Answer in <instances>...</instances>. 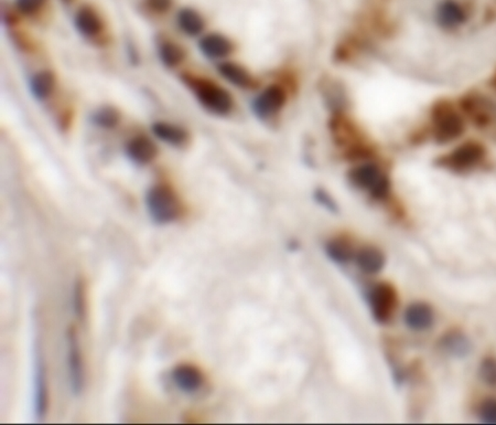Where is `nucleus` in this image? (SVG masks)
I'll use <instances>...</instances> for the list:
<instances>
[{
	"label": "nucleus",
	"instance_id": "nucleus-1",
	"mask_svg": "<svg viewBox=\"0 0 496 425\" xmlns=\"http://www.w3.org/2000/svg\"><path fill=\"white\" fill-rule=\"evenodd\" d=\"M181 79L197 97L202 107L211 114L226 116L234 109V100L230 92L213 81L191 76L189 73H184Z\"/></svg>",
	"mask_w": 496,
	"mask_h": 425
},
{
	"label": "nucleus",
	"instance_id": "nucleus-2",
	"mask_svg": "<svg viewBox=\"0 0 496 425\" xmlns=\"http://www.w3.org/2000/svg\"><path fill=\"white\" fill-rule=\"evenodd\" d=\"M330 130L336 145L347 149L351 159H366L372 155L371 148L365 143L363 135L349 117L336 112L331 117Z\"/></svg>",
	"mask_w": 496,
	"mask_h": 425
},
{
	"label": "nucleus",
	"instance_id": "nucleus-3",
	"mask_svg": "<svg viewBox=\"0 0 496 425\" xmlns=\"http://www.w3.org/2000/svg\"><path fill=\"white\" fill-rule=\"evenodd\" d=\"M146 207L157 224H169L181 215L182 205L176 192L167 184H156L146 194Z\"/></svg>",
	"mask_w": 496,
	"mask_h": 425
},
{
	"label": "nucleus",
	"instance_id": "nucleus-4",
	"mask_svg": "<svg viewBox=\"0 0 496 425\" xmlns=\"http://www.w3.org/2000/svg\"><path fill=\"white\" fill-rule=\"evenodd\" d=\"M347 178L355 188L368 192L373 199L382 201L390 196V178L378 163H359L349 171Z\"/></svg>",
	"mask_w": 496,
	"mask_h": 425
},
{
	"label": "nucleus",
	"instance_id": "nucleus-5",
	"mask_svg": "<svg viewBox=\"0 0 496 425\" xmlns=\"http://www.w3.org/2000/svg\"><path fill=\"white\" fill-rule=\"evenodd\" d=\"M47 369L39 339L34 345V413L38 422H42L48 412Z\"/></svg>",
	"mask_w": 496,
	"mask_h": 425
},
{
	"label": "nucleus",
	"instance_id": "nucleus-6",
	"mask_svg": "<svg viewBox=\"0 0 496 425\" xmlns=\"http://www.w3.org/2000/svg\"><path fill=\"white\" fill-rule=\"evenodd\" d=\"M67 369L71 390L75 397H78L85 389V366L81 351L78 335L74 327H70L67 332Z\"/></svg>",
	"mask_w": 496,
	"mask_h": 425
},
{
	"label": "nucleus",
	"instance_id": "nucleus-7",
	"mask_svg": "<svg viewBox=\"0 0 496 425\" xmlns=\"http://www.w3.org/2000/svg\"><path fill=\"white\" fill-rule=\"evenodd\" d=\"M434 136L440 143L455 140L464 130L462 119L453 111L447 102H441L432 111Z\"/></svg>",
	"mask_w": 496,
	"mask_h": 425
},
{
	"label": "nucleus",
	"instance_id": "nucleus-8",
	"mask_svg": "<svg viewBox=\"0 0 496 425\" xmlns=\"http://www.w3.org/2000/svg\"><path fill=\"white\" fill-rule=\"evenodd\" d=\"M287 93L284 86L272 84L261 92L252 103L254 114L261 121L275 119L284 109Z\"/></svg>",
	"mask_w": 496,
	"mask_h": 425
},
{
	"label": "nucleus",
	"instance_id": "nucleus-9",
	"mask_svg": "<svg viewBox=\"0 0 496 425\" xmlns=\"http://www.w3.org/2000/svg\"><path fill=\"white\" fill-rule=\"evenodd\" d=\"M368 303L375 321L380 324L387 323L393 316L397 304L396 290L390 284L380 283L371 290Z\"/></svg>",
	"mask_w": 496,
	"mask_h": 425
},
{
	"label": "nucleus",
	"instance_id": "nucleus-10",
	"mask_svg": "<svg viewBox=\"0 0 496 425\" xmlns=\"http://www.w3.org/2000/svg\"><path fill=\"white\" fill-rule=\"evenodd\" d=\"M484 157V148L474 142L463 144L439 161L442 166L455 171H464L476 167Z\"/></svg>",
	"mask_w": 496,
	"mask_h": 425
},
{
	"label": "nucleus",
	"instance_id": "nucleus-11",
	"mask_svg": "<svg viewBox=\"0 0 496 425\" xmlns=\"http://www.w3.org/2000/svg\"><path fill=\"white\" fill-rule=\"evenodd\" d=\"M171 378L177 388L186 394L195 393L205 384L201 370L192 365H179L171 372Z\"/></svg>",
	"mask_w": 496,
	"mask_h": 425
},
{
	"label": "nucleus",
	"instance_id": "nucleus-12",
	"mask_svg": "<svg viewBox=\"0 0 496 425\" xmlns=\"http://www.w3.org/2000/svg\"><path fill=\"white\" fill-rule=\"evenodd\" d=\"M217 71L230 84L238 88L249 90L256 88L257 81L244 67L234 62H222L217 65Z\"/></svg>",
	"mask_w": 496,
	"mask_h": 425
},
{
	"label": "nucleus",
	"instance_id": "nucleus-13",
	"mask_svg": "<svg viewBox=\"0 0 496 425\" xmlns=\"http://www.w3.org/2000/svg\"><path fill=\"white\" fill-rule=\"evenodd\" d=\"M202 53L209 59H223L230 55L234 49L228 38L220 34H209L203 36L199 42Z\"/></svg>",
	"mask_w": 496,
	"mask_h": 425
},
{
	"label": "nucleus",
	"instance_id": "nucleus-14",
	"mask_svg": "<svg viewBox=\"0 0 496 425\" xmlns=\"http://www.w3.org/2000/svg\"><path fill=\"white\" fill-rule=\"evenodd\" d=\"M158 154L157 146L146 136L132 138L126 146V155L132 163L146 165L153 161Z\"/></svg>",
	"mask_w": 496,
	"mask_h": 425
},
{
	"label": "nucleus",
	"instance_id": "nucleus-15",
	"mask_svg": "<svg viewBox=\"0 0 496 425\" xmlns=\"http://www.w3.org/2000/svg\"><path fill=\"white\" fill-rule=\"evenodd\" d=\"M75 28L86 38H93L99 36L103 30V21L99 13H96L92 7L84 6L78 9L74 18Z\"/></svg>",
	"mask_w": 496,
	"mask_h": 425
},
{
	"label": "nucleus",
	"instance_id": "nucleus-16",
	"mask_svg": "<svg viewBox=\"0 0 496 425\" xmlns=\"http://www.w3.org/2000/svg\"><path fill=\"white\" fill-rule=\"evenodd\" d=\"M434 311L427 304H413L405 311V323L411 330L424 332L434 324Z\"/></svg>",
	"mask_w": 496,
	"mask_h": 425
},
{
	"label": "nucleus",
	"instance_id": "nucleus-17",
	"mask_svg": "<svg viewBox=\"0 0 496 425\" xmlns=\"http://www.w3.org/2000/svg\"><path fill=\"white\" fill-rule=\"evenodd\" d=\"M151 130L159 140H163L168 145L174 146V147H181V146L186 145L189 140L188 132L178 125L157 122L153 125Z\"/></svg>",
	"mask_w": 496,
	"mask_h": 425
},
{
	"label": "nucleus",
	"instance_id": "nucleus-18",
	"mask_svg": "<svg viewBox=\"0 0 496 425\" xmlns=\"http://www.w3.org/2000/svg\"><path fill=\"white\" fill-rule=\"evenodd\" d=\"M355 262L362 272L376 274L385 265V257L382 251L374 247L363 248L355 255Z\"/></svg>",
	"mask_w": 496,
	"mask_h": 425
},
{
	"label": "nucleus",
	"instance_id": "nucleus-19",
	"mask_svg": "<svg viewBox=\"0 0 496 425\" xmlns=\"http://www.w3.org/2000/svg\"><path fill=\"white\" fill-rule=\"evenodd\" d=\"M437 18L438 22L446 29L457 28L467 20L464 11L453 0H446L439 6Z\"/></svg>",
	"mask_w": 496,
	"mask_h": 425
},
{
	"label": "nucleus",
	"instance_id": "nucleus-20",
	"mask_svg": "<svg viewBox=\"0 0 496 425\" xmlns=\"http://www.w3.org/2000/svg\"><path fill=\"white\" fill-rule=\"evenodd\" d=\"M30 91L38 101L47 100L55 88V76L51 71H41L32 76L30 80Z\"/></svg>",
	"mask_w": 496,
	"mask_h": 425
},
{
	"label": "nucleus",
	"instance_id": "nucleus-21",
	"mask_svg": "<svg viewBox=\"0 0 496 425\" xmlns=\"http://www.w3.org/2000/svg\"><path fill=\"white\" fill-rule=\"evenodd\" d=\"M179 27L188 36H199L205 30V19L198 11L191 8H184L179 11L177 17Z\"/></svg>",
	"mask_w": 496,
	"mask_h": 425
},
{
	"label": "nucleus",
	"instance_id": "nucleus-22",
	"mask_svg": "<svg viewBox=\"0 0 496 425\" xmlns=\"http://www.w3.org/2000/svg\"><path fill=\"white\" fill-rule=\"evenodd\" d=\"M326 255L332 261L339 264L349 262L352 257H354V252L350 243L345 238H336L326 244Z\"/></svg>",
	"mask_w": 496,
	"mask_h": 425
},
{
	"label": "nucleus",
	"instance_id": "nucleus-23",
	"mask_svg": "<svg viewBox=\"0 0 496 425\" xmlns=\"http://www.w3.org/2000/svg\"><path fill=\"white\" fill-rule=\"evenodd\" d=\"M442 347L446 351L457 357H463L471 351V342L461 332H450L442 338Z\"/></svg>",
	"mask_w": 496,
	"mask_h": 425
},
{
	"label": "nucleus",
	"instance_id": "nucleus-24",
	"mask_svg": "<svg viewBox=\"0 0 496 425\" xmlns=\"http://www.w3.org/2000/svg\"><path fill=\"white\" fill-rule=\"evenodd\" d=\"M158 52H159L161 62L168 68H174L177 65H180L186 57L184 50L179 44L172 41H163L159 46Z\"/></svg>",
	"mask_w": 496,
	"mask_h": 425
},
{
	"label": "nucleus",
	"instance_id": "nucleus-25",
	"mask_svg": "<svg viewBox=\"0 0 496 425\" xmlns=\"http://www.w3.org/2000/svg\"><path fill=\"white\" fill-rule=\"evenodd\" d=\"M86 288L83 278L75 281L72 288V309L78 321L84 322L86 318Z\"/></svg>",
	"mask_w": 496,
	"mask_h": 425
},
{
	"label": "nucleus",
	"instance_id": "nucleus-26",
	"mask_svg": "<svg viewBox=\"0 0 496 425\" xmlns=\"http://www.w3.org/2000/svg\"><path fill=\"white\" fill-rule=\"evenodd\" d=\"M120 121V113L115 107H105L97 109L92 116V122L102 128H114Z\"/></svg>",
	"mask_w": 496,
	"mask_h": 425
},
{
	"label": "nucleus",
	"instance_id": "nucleus-27",
	"mask_svg": "<svg viewBox=\"0 0 496 425\" xmlns=\"http://www.w3.org/2000/svg\"><path fill=\"white\" fill-rule=\"evenodd\" d=\"M478 374L486 384L496 386V359L486 358L485 360L482 361Z\"/></svg>",
	"mask_w": 496,
	"mask_h": 425
},
{
	"label": "nucleus",
	"instance_id": "nucleus-28",
	"mask_svg": "<svg viewBox=\"0 0 496 425\" xmlns=\"http://www.w3.org/2000/svg\"><path fill=\"white\" fill-rule=\"evenodd\" d=\"M315 199L319 205H322L323 208H326V210L330 211L332 213L339 212V207H338V203H336V200L332 198V196L329 194L326 190L322 189V188H318V189L315 191Z\"/></svg>",
	"mask_w": 496,
	"mask_h": 425
},
{
	"label": "nucleus",
	"instance_id": "nucleus-29",
	"mask_svg": "<svg viewBox=\"0 0 496 425\" xmlns=\"http://www.w3.org/2000/svg\"><path fill=\"white\" fill-rule=\"evenodd\" d=\"M46 0H16V7L25 15H34L42 8Z\"/></svg>",
	"mask_w": 496,
	"mask_h": 425
},
{
	"label": "nucleus",
	"instance_id": "nucleus-30",
	"mask_svg": "<svg viewBox=\"0 0 496 425\" xmlns=\"http://www.w3.org/2000/svg\"><path fill=\"white\" fill-rule=\"evenodd\" d=\"M480 417L483 422L496 424V400H486L480 407Z\"/></svg>",
	"mask_w": 496,
	"mask_h": 425
},
{
	"label": "nucleus",
	"instance_id": "nucleus-31",
	"mask_svg": "<svg viewBox=\"0 0 496 425\" xmlns=\"http://www.w3.org/2000/svg\"><path fill=\"white\" fill-rule=\"evenodd\" d=\"M148 4L157 13H165L172 5V0H148Z\"/></svg>",
	"mask_w": 496,
	"mask_h": 425
},
{
	"label": "nucleus",
	"instance_id": "nucleus-32",
	"mask_svg": "<svg viewBox=\"0 0 496 425\" xmlns=\"http://www.w3.org/2000/svg\"><path fill=\"white\" fill-rule=\"evenodd\" d=\"M495 82H496V81H495Z\"/></svg>",
	"mask_w": 496,
	"mask_h": 425
}]
</instances>
